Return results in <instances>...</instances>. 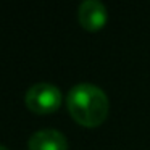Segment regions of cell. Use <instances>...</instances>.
<instances>
[{
  "label": "cell",
  "instance_id": "obj_5",
  "mask_svg": "<svg viewBox=\"0 0 150 150\" xmlns=\"http://www.w3.org/2000/svg\"><path fill=\"white\" fill-rule=\"evenodd\" d=\"M0 150H10L8 147H5V145H0Z\"/></svg>",
  "mask_w": 150,
  "mask_h": 150
},
{
  "label": "cell",
  "instance_id": "obj_2",
  "mask_svg": "<svg viewBox=\"0 0 150 150\" xmlns=\"http://www.w3.org/2000/svg\"><path fill=\"white\" fill-rule=\"evenodd\" d=\"M62 92L57 86L50 82H37L28 89L24 95L26 107L36 115H49L53 113L62 105Z\"/></svg>",
  "mask_w": 150,
  "mask_h": 150
},
{
  "label": "cell",
  "instance_id": "obj_1",
  "mask_svg": "<svg viewBox=\"0 0 150 150\" xmlns=\"http://www.w3.org/2000/svg\"><path fill=\"white\" fill-rule=\"evenodd\" d=\"M69 115L84 127H97L107 120L110 111L108 95L98 86L81 82L71 87L66 97Z\"/></svg>",
  "mask_w": 150,
  "mask_h": 150
},
{
  "label": "cell",
  "instance_id": "obj_3",
  "mask_svg": "<svg viewBox=\"0 0 150 150\" xmlns=\"http://www.w3.org/2000/svg\"><path fill=\"white\" fill-rule=\"evenodd\" d=\"M78 21L86 31H100L108 21V11L100 0H84L78 8Z\"/></svg>",
  "mask_w": 150,
  "mask_h": 150
},
{
  "label": "cell",
  "instance_id": "obj_4",
  "mask_svg": "<svg viewBox=\"0 0 150 150\" xmlns=\"http://www.w3.org/2000/svg\"><path fill=\"white\" fill-rule=\"evenodd\" d=\"M28 150H68V140L57 129H39L29 137Z\"/></svg>",
  "mask_w": 150,
  "mask_h": 150
}]
</instances>
